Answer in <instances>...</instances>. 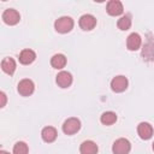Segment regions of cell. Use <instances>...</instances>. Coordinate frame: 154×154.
<instances>
[{
  "mask_svg": "<svg viewBox=\"0 0 154 154\" xmlns=\"http://www.w3.org/2000/svg\"><path fill=\"white\" fill-rule=\"evenodd\" d=\"M54 28L60 34H66V32H70L73 28V19L71 17H67V16H64V17H60L55 20L54 23Z\"/></svg>",
  "mask_w": 154,
  "mask_h": 154,
  "instance_id": "cell-1",
  "label": "cell"
},
{
  "mask_svg": "<svg viewBox=\"0 0 154 154\" xmlns=\"http://www.w3.org/2000/svg\"><path fill=\"white\" fill-rule=\"evenodd\" d=\"M79 129H81V122H79V119H77L75 117L66 119L63 124V131L66 135H73V134L78 132Z\"/></svg>",
  "mask_w": 154,
  "mask_h": 154,
  "instance_id": "cell-2",
  "label": "cell"
},
{
  "mask_svg": "<svg viewBox=\"0 0 154 154\" xmlns=\"http://www.w3.org/2000/svg\"><path fill=\"white\" fill-rule=\"evenodd\" d=\"M131 149V144L126 138H118L112 147L113 154H129Z\"/></svg>",
  "mask_w": 154,
  "mask_h": 154,
  "instance_id": "cell-3",
  "label": "cell"
},
{
  "mask_svg": "<svg viewBox=\"0 0 154 154\" xmlns=\"http://www.w3.org/2000/svg\"><path fill=\"white\" fill-rule=\"evenodd\" d=\"M18 93L22 95V96H29L34 93V89H35V85H34V82L31 79H22L19 83H18Z\"/></svg>",
  "mask_w": 154,
  "mask_h": 154,
  "instance_id": "cell-4",
  "label": "cell"
},
{
  "mask_svg": "<svg viewBox=\"0 0 154 154\" xmlns=\"http://www.w3.org/2000/svg\"><path fill=\"white\" fill-rule=\"evenodd\" d=\"M20 19V16L17 10L14 8H7L2 13V20L8 25H16Z\"/></svg>",
  "mask_w": 154,
  "mask_h": 154,
  "instance_id": "cell-5",
  "label": "cell"
},
{
  "mask_svg": "<svg viewBox=\"0 0 154 154\" xmlns=\"http://www.w3.org/2000/svg\"><path fill=\"white\" fill-rule=\"evenodd\" d=\"M128 78L124 76H116L112 81H111V88L113 91L116 93H122L128 88Z\"/></svg>",
  "mask_w": 154,
  "mask_h": 154,
  "instance_id": "cell-6",
  "label": "cell"
},
{
  "mask_svg": "<svg viewBox=\"0 0 154 154\" xmlns=\"http://www.w3.org/2000/svg\"><path fill=\"white\" fill-rule=\"evenodd\" d=\"M142 45V38L137 32H132L126 38V47L129 51H137Z\"/></svg>",
  "mask_w": 154,
  "mask_h": 154,
  "instance_id": "cell-7",
  "label": "cell"
},
{
  "mask_svg": "<svg viewBox=\"0 0 154 154\" xmlns=\"http://www.w3.org/2000/svg\"><path fill=\"white\" fill-rule=\"evenodd\" d=\"M137 134L142 140H149L153 136V128L149 123L142 122L137 126Z\"/></svg>",
  "mask_w": 154,
  "mask_h": 154,
  "instance_id": "cell-8",
  "label": "cell"
},
{
  "mask_svg": "<svg viewBox=\"0 0 154 154\" xmlns=\"http://www.w3.org/2000/svg\"><path fill=\"white\" fill-rule=\"evenodd\" d=\"M106 10H107V13L109 16H119L124 11L123 4L119 0H111V1H108Z\"/></svg>",
  "mask_w": 154,
  "mask_h": 154,
  "instance_id": "cell-9",
  "label": "cell"
},
{
  "mask_svg": "<svg viewBox=\"0 0 154 154\" xmlns=\"http://www.w3.org/2000/svg\"><path fill=\"white\" fill-rule=\"evenodd\" d=\"M96 25V18L93 14H83L79 18V26L83 30H91Z\"/></svg>",
  "mask_w": 154,
  "mask_h": 154,
  "instance_id": "cell-10",
  "label": "cell"
},
{
  "mask_svg": "<svg viewBox=\"0 0 154 154\" xmlns=\"http://www.w3.org/2000/svg\"><path fill=\"white\" fill-rule=\"evenodd\" d=\"M55 82L60 87V88H67L71 85L72 83V76L70 72L67 71H61L57 75V78H55Z\"/></svg>",
  "mask_w": 154,
  "mask_h": 154,
  "instance_id": "cell-11",
  "label": "cell"
},
{
  "mask_svg": "<svg viewBox=\"0 0 154 154\" xmlns=\"http://www.w3.org/2000/svg\"><path fill=\"white\" fill-rule=\"evenodd\" d=\"M41 136H42V140L47 143H51V142H54L57 136H58V132L55 130V128L53 126H46L42 129V132H41Z\"/></svg>",
  "mask_w": 154,
  "mask_h": 154,
  "instance_id": "cell-12",
  "label": "cell"
},
{
  "mask_svg": "<svg viewBox=\"0 0 154 154\" xmlns=\"http://www.w3.org/2000/svg\"><path fill=\"white\" fill-rule=\"evenodd\" d=\"M36 59V54L31 49H23L19 54V61L23 65H29Z\"/></svg>",
  "mask_w": 154,
  "mask_h": 154,
  "instance_id": "cell-13",
  "label": "cell"
},
{
  "mask_svg": "<svg viewBox=\"0 0 154 154\" xmlns=\"http://www.w3.org/2000/svg\"><path fill=\"white\" fill-rule=\"evenodd\" d=\"M81 154H96L97 153V146L93 141H84L82 142L79 147Z\"/></svg>",
  "mask_w": 154,
  "mask_h": 154,
  "instance_id": "cell-14",
  "label": "cell"
},
{
  "mask_svg": "<svg viewBox=\"0 0 154 154\" xmlns=\"http://www.w3.org/2000/svg\"><path fill=\"white\" fill-rule=\"evenodd\" d=\"M142 57L144 60L147 61H150L154 59V41H148L144 46H143V49H142Z\"/></svg>",
  "mask_w": 154,
  "mask_h": 154,
  "instance_id": "cell-15",
  "label": "cell"
},
{
  "mask_svg": "<svg viewBox=\"0 0 154 154\" xmlns=\"http://www.w3.org/2000/svg\"><path fill=\"white\" fill-rule=\"evenodd\" d=\"M1 69L7 75H12L16 70V61L12 58H5L1 61Z\"/></svg>",
  "mask_w": 154,
  "mask_h": 154,
  "instance_id": "cell-16",
  "label": "cell"
},
{
  "mask_svg": "<svg viewBox=\"0 0 154 154\" xmlns=\"http://www.w3.org/2000/svg\"><path fill=\"white\" fill-rule=\"evenodd\" d=\"M51 65L54 69H63L66 65V57L64 54H54L51 59Z\"/></svg>",
  "mask_w": 154,
  "mask_h": 154,
  "instance_id": "cell-17",
  "label": "cell"
},
{
  "mask_svg": "<svg viewBox=\"0 0 154 154\" xmlns=\"http://www.w3.org/2000/svg\"><path fill=\"white\" fill-rule=\"evenodd\" d=\"M100 122L103 124V125H112L117 122V114L114 112H103L100 117Z\"/></svg>",
  "mask_w": 154,
  "mask_h": 154,
  "instance_id": "cell-18",
  "label": "cell"
},
{
  "mask_svg": "<svg viewBox=\"0 0 154 154\" xmlns=\"http://www.w3.org/2000/svg\"><path fill=\"white\" fill-rule=\"evenodd\" d=\"M117 25H118V28L120 30H128V29H130V26H131V18H130V16L125 14V16L120 17L118 19Z\"/></svg>",
  "mask_w": 154,
  "mask_h": 154,
  "instance_id": "cell-19",
  "label": "cell"
},
{
  "mask_svg": "<svg viewBox=\"0 0 154 154\" xmlns=\"http://www.w3.org/2000/svg\"><path fill=\"white\" fill-rule=\"evenodd\" d=\"M29 148L25 142H17L13 146V154H28Z\"/></svg>",
  "mask_w": 154,
  "mask_h": 154,
  "instance_id": "cell-20",
  "label": "cell"
},
{
  "mask_svg": "<svg viewBox=\"0 0 154 154\" xmlns=\"http://www.w3.org/2000/svg\"><path fill=\"white\" fill-rule=\"evenodd\" d=\"M0 97H1V103H0V107H4L6 105V94L4 91L0 93Z\"/></svg>",
  "mask_w": 154,
  "mask_h": 154,
  "instance_id": "cell-21",
  "label": "cell"
},
{
  "mask_svg": "<svg viewBox=\"0 0 154 154\" xmlns=\"http://www.w3.org/2000/svg\"><path fill=\"white\" fill-rule=\"evenodd\" d=\"M0 154H10V153L6 152V150H0Z\"/></svg>",
  "mask_w": 154,
  "mask_h": 154,
  "instance_id": "cell-22",
  "label": "cell"
},
{
  "mask_svg": "<svg viewBox=\"0 0 154 154\" xmlns=\"http://www.w3.org/2000/svg\"><path fill=\"white\" fill-rule=\"evenodd\" d=\"M153 150H154V142H153Z\"/></svg>",
  "mask_w": 154,
  "mask_h": 154,
  "instance_id": "cell-23",
  "label": "cell"
}]
</instances>
